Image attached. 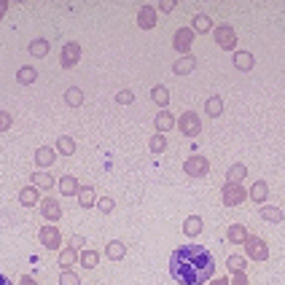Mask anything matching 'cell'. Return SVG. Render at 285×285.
I'll use <instances>...</instances> for the list:
<instances>
[{
	"label": "cell",
	"instance_id": "6da1fadb",
	"mask_svg": "<svg viewBox=\"0 0 285 285\" xmlns=\"http://www.w3.org/2000/svg\"><path fill=\"white\" fill-rule=\"evenodd\" d=\"M169 274L180 285H205L215 274V259L205 245H180L169 255Z\"/></svg>",
	"mask_w": 285,
	"mask_h": 285
},
{
	"label": "cell",
	"instance_id": "7a4b0ae2",
	"mask_svg": "<svg viewBox=\"0 0 285 285\" xmlns=\"http://www.w3.org/2000/svg\"><path fill=\"white\" fill-rule=\"evenodd\" d=\"M221 194H223V205L226 207H240L242 202H248V191L242 188V183H232V180H226Z\"/></svg>",
	"mask_w": 285,
	"mask_h": 285
},
{
	"label": "cell",
	"instance_id": "3957f363",
	"mask_svg": "<svg viewBox=\"0 0 285 285\" xmlns=\"http://www.w3.org/2000/svg\"><path fill=\"white\" fill-rule=\"evenodd\" d=\"M242 245H245V253H248L253 261H267L269 259V248H267V242H264L261 237H250L248 234V240H245Z\"/></svg>",
	"mask_w": 285,
	"mask_h": 285
},
{
	"label": "cell",
	"instance_id": "277c9868",
	"mask_svg": "<svg viewBox=\"0 0 285 285\" xmlns=\"http://www.w3.org/2000/svg\"><path fill=\"white\" fill-rule=\"evenodd\" d=\"M178 129L183 132L186 137H196L199 132H202V121H199V116L194 110H186L183 116H180V121H178Z\"/></svg>",
	"mask_w": 285,
	"mask_h": 285
},
{
	"label": "cell",
	"instance_id": "5b68a950",
	"mask_svg": "<svg viewBox=\"0 0 285 285\" xmlns=\"http://www.w3.org/2000/svg\"><path fill=\"white\" fill-rule=\"evenodd\" d=\"M213 33H215V41H218V46H221V49L232 51L234 46H237V33H234V27L221 24V27H215Z\"/></svg>",
	"mask_w": 285,
	"mask_h": 285
},
{
	"label": "cell",
	"instance_id": "8992f818",
	"mask_svg": "<svg viewBox=\"0 0 285 285\" xmlns=\"http://www.w3.org/2000/svg\"><path fill=\"white\" fill-rule=\"evenodd\" d=\"M183 169H186V175H191V178H202V175L210 173V161L205 156H191V159H186Z\"/></svg>",
	"mask_w": 285,
	"mask_h": 285
},
{
	"label": "cell",
	"instance_id": "52a82bcc",
	"mask_svg": "<svg viewBox=\"0 0 285 285\" xmlns=\"http://www.w3.org/2000/svg\"><path fill=\"white\" fill-rule=\"evenodd\" d=\"M38 237H41V245H43V248H49V250H56V248L62 245V234H60V229H56V226H51V223L43 226Z\"/></svg>",
	"mask_w": 285,
	"mask_h": 285
},
{
	"label": "cell",
	"instance_id": "ba28073f",
	"mask_svg": "<svg viewBox=\"0 0 285 285\" xmlns=\"http://www.w3.org/2000/svg\"><path fill=\"white\" fill-rule=\"evenodd\" d=\"M41 213H43V218L46 221H60L62 218V205L56 202V199H51V196H46V199H41Z\"/></svg>",
	"mask_w": 285,
	"mask_h": 285
},
{
	"label": "cell",
	"instance_id": "9c48e42d",
	"mask_svg": "<svg viewBox=\"0 0 285 285\" xmlns=\"http://www.w3.org/2000/svg\"><path fill=\"white\" fill-rule=\"evenodd\" d=\"M81 60V46L78 43H65V49H62V56H60V62H62V68H75Z\"/></svg>",
	"mask_w": 285,
	"mask_h": 285
},
{
	"label": "cell",
	"instance_id": "30bf717a",
	"mask_svg": "<svg viewBox=\"0 0 285 285\" xmlns=\"http://www.w3.org/2000/svg\"><path fill=\"white\" fill-rule=\"evenodd\" d=\"M194 30L191 27H180V30L175 33V49L178 51H183V56H186V51L191 49V41H194Z\"/></svg>",
	"mask_w": 285,
	"mask_h": 285
},
{
	"label": "cell",
	"instance_id": "8fae6325",
	"mask_svg": "<svg viewBox=\"0 0 285 285\" xmlns=\"http://www.w3.org/2000/svg\"><path fill=\"white\" fill-rule=\"evenodd\" d=\"M137 24L142 27V30H154L156 27V11L151 6H142L137 11Z\"/></svg>",
	"mask_w": 285,
	"mask_h": 285
},
{
	"label": "cell",
	"instance_id": "7c38bea8",
	"mask_svg": "<svg viewBox=\"0 0 285 285\" xmlns=\"http://www.w3.org/2000/svg\"><path fill=\"white\" fill-rule=\"evenodd\" d=\"M19 202L24 207H35V205H41V194H38L35 186H24L22 191H19Z\"/></svg>",
	"mask_w": 285,
	"mask_h": 285
},
{
	"label": "cell",
	"instance_id": "4fadbf2b",
	"mask_svg": "<svg viewBox=\"0 0 285 285\" xmlns=\"http://www.w3.org/2000/svg\"><path fill=\"white\" fill-rule=\"evenodd\" d=\"M56 161V154H54V148H49V146H41L35 151V164L38 167H51Z\"/></svg>",
	"mask_w": 285,
	"mask_h": 285
},
{
	"label": "cell",
	"instance_id": "5bb4252c",
	"mask_svg": "<svg viewBox=\"0 0 285 285\" xmlns=\"http://www.w3.org/2000/svg\"><path fill=\"white\" fill-rule=\"evenodd\" d=\"M194 68H196V60L191 54H186V56H180V60L173 65V73L175 75H188V73H194Z\"/></svg>",
	"mask_w": 285,
	"mask_h": 285
},
{
	"label": "cell",
	"instance_id": "9a60e30c",
	"mask_svg": "<svg viewBox=\"0 0 285 285\" xmlns=\"http://www.w3.org/2000/svg\"><path fill=\"white\" fill-rule=\"evenodd\" d=\"M255 65L253 54L250 51H234V68L242 70V73H250V68Z\"/></svg>",
	"mask_w": 285,
	"mask_h": 285
},
{
	"label": "cell",
	"instance_id": "2e32d148",
	"mask_svg": "<svg viewBox=\"0 0 285 285\" xmlns=\"http://www.w3.org/2000/svg\"><path fill=\"white\" fill-rule=\"evenodd\" d=\"M78 191H81V186H78V180H75L73 175L60 178V194H62V196H75Z\"/></svg>",
	"mask_w": 285,
	"mask_h": 285
},
{
	"label": "cell",
	"instance_id": "e0dca14e",
	"mask_svg": "<svg viewBox=\"0 0 285 285\" xmlns=\"http://www.w3.org/2000/svg\"><path fill=\"white\" fill-rule=\"evenodd\" d=\"M105 255H108L110 261H121L127 255V245L121 242V240H110L108 248H105Z\"/></svg>",
	"mask_w": 285,
	"mask_h": 285
},
{
	"label": "cell",
	"instance_id": "ac0fdd59",
	"mask_svg": "<svg viewBox=\"0 0 285 285\" xmlns=\"http://www.w3.org/2000/svg\"><path fill=\"white\" fill-rule=\"evenodd\" d=\"M154 124H156V132H159V135H164V132H169V129L175 127V119H173V113L161 110L159 116L154 119Z\"/></svg>",
	"mask_w": 285,
	"mask_h": 285
},
{
	"label": "cell",
	"instance_id": "d6986e66",
	"mask_svg": "<svg viewBox=\"0 0 285 285\" xmlns=\"http://www.w3.org/2000/svg\"><path fill=\"white\" fill-rule=\"evenodd\" d=\"M226 237H229L232 245H242L245 240H248V229H245L242 223H232L229 226V234H226Z\"/></svg>",
	"mask_w": 285,
	"mask_h": 285
},
{
	"label": "cell",
	"instance_id": "ffe728a7",
	"mask_svg": "<svg viewBox=\"0 0 285 285\" xmlns=\"http://www.w3.org/2000/svg\"><path fill=\"white\" fill-rule=\"evenodd\" d=\"M205 113H207V116H221V113H223V100L221 97H218V94H213V97H207L205 100Z\"/></svg>",
	"mask_w": 285,
	"mask_h": 285
},
{
	"label": "cell",
	"instance_id": "44dd1931",
	"mask_svg": "<svg viewBox=\"0 0 285 285\" xmlns=\"http://www.w3.org/2000/svg\"><path fill=\"white\" fill-rule=\"evenodd\" d=\"M267 196H269V186L264 180H255L250 186V199L253 202H267Z\"/></svg>",
	"mask_w": 285,
	"mask_h": 285
},
{
	"label": "cell",
	"instance_id": "7402d4cb",
	"mask_svg": "<svg viewBox=\"0 0 285 285\" xmlns=\"http://www.w3.org/2000/svg\"><path fill=\"white\" fill-rule=\"evenodd\" d=\"M191 30H194V33H210V30H215V27H213V19L207 16V14H196Z\"/></svg>",
	"mask_w": 285,
	"mask_h": 285
},
{
	"label": "cell",
	"instance_id": "603a6c76",
	"mask_svg": "<svg viewBox=\"0 0 285 285\" xmlns=\"http://www.w3.org/2000/svg\"><path fill=\"white\" fill-rule=\"evenodd\" d=\"M78 205H81V207H94V205H97V194H94L92 186H81V191H78Z\"/></svg>",
	"mask_w": 285,
	"mask_h": 285
},
{
	"label": "cell",
	"instance_id": "cb8c5ba5",
	"mask_svg": "<svg viewBox=\"0 0 285 285\" xmlns=\"http://www.w3.org/2000/svg\"><path fill=\"white\" fill-rule=\"evenodd\" d=\"M183 232H186V237H196L199 232H202V218H199V215H188L186 223H183Z\"/></svg>",
	"mask_w": 285,
	"mask_h": 285
},
{
	"label": "cell",
	"instance_id": "d4e9b609",
	"mask_svg": "<svg viewBox=\"0 0 285 285\" xmlns=\"http://www.w3.org/2000/svg\"><path fill=\"white\" fill-rule=\"evenodd\" d=\"M245 178H248V167L245 164H232L229 173H226V180H232V183H240Z\"/></svg>",
	"mask_w": 285,
	"mask_h": 285
},
{
	"label": "cell",
	"instance_id": "484cf974",
	"mask_svg": "<svg viewBox=\"0 0 285 285\" xmlns=\"http://www.w3.org/2000/svg\"><path fill=\"white\" fill-rule=\"evenodd\" d=\"M151 100H154L156 105L167 108V102H169V89H167V87H154V89H151Z\"/></svg>",
	"mask_w": 285,
	"mask_h": 285
},
{
	"label": "cell",
	"instance_id": "4316f807",
	"mask_svg": "<svg viewBox=\"0 0 285 285\" xmlns=\"http://www.w3.org/2000/svg\"><path fill=\"white\" fill-rule=\"evenodd\" d=\"M65 102H68L70 108H78L81 102H83V92L78 87H70L68 92H65Z\"/></svg>",
	"mask_w": 285,
	"mask_h": 285
},
{
	"label": "cell",
	"instance_id": "83f0119b",
	"mask_svg": "<svg viewBox=\"0 0 285 285\" xmlns=\"http://www.w3.org/2000/svg\"><path fill=\"white\" fill-rule=\"evenodd\" d=\"M261 218L269 223H282V210L280 207H261Z\"/></svg>",
	"mask_w": 285,
	"mask_h": 285
},
{
	"label": "cell",
	"instance_id": "f1b7e54d",
	"mask_svg": "<svg viewBox=\"0 0 285 285\" xmlns=\"http://www.w3.org/2000/svg\"><path fill=\"white\" fill-rule=\"evenodd\" d=\"M56 148H60V154L73 156V154H75V140H73V137H68V135H62L60 140H56Z\"/></svg>",
	"mask_w": 285,
	"mask_h": 285
},
{
	"label": "cell",
	"instance_id": "f546056e",
	"mask_svg": "<svg viewBox=\"0 0 285 285\" xmlns=\"http://www.w3.org/2000/svg\"><path fill=\"white\" fill-rule=\"evenodd\" d=\"M75 261H78V250H75V248H65V250L60 253V267L68 269V267H73Z\"/></svg>",
	"mask_w": 285,
	"mask_h": 285
},
{
	"label": "cell",
	"instance_id": "4dcf8cb0",
	"mask_svg": "<svg viewBox=\"0 0 285 285\" xmlns=\"http://www.w3.org/2000/svg\"><path fill=\"white\" fill-rule=\"evenodd\" d=\"M30 54L33 56H46L49 54V41H46V38H35L30 43Z\"/></svg>",
	"mask_w": 285,
	"mask_h": 285
},
{
	"label": "cell",
	"instance_id": "1f68e13d",
	"mask_svg": "<svg viewBox=\"0 0 285 285\" xmlns=\"http://www.w3.org/2000/svg\"><path fill=\"white\" fill-rule=\"evenodd\" d=\"M97 264H100V253H97V250H83V253H81V267L94 269Z\"/></svg>",
	"mask_w": 285,
	"mask_h": 285
},
{
	"label": "cell",
	"instance_id": "d6a6232c",
	"mask_svg": "<svg viewBox=\"0 0 285 285\" xmlns=\"http://www.w3.org/2000/svg\"><path fill=\"white\" fill-rule=\"evenodd\" d=\"M30 180H33L35 188H51V186H54V178H51L49 173H35Z\"/></svg>",
	"mask_w": 285,
	"mask_h": 285
},
{
	"label": "cell",
	"instance_id": "836d02e7",
	"mask_svg": "<svg viewBox=\"0 0 285 285\" xmlns=\"http://www.w3.org/2000/svg\"><path fill=\"white\" fill-rule=\"evenodd\" d=\"M35 78H38V73H35V68H30V65L19 68V73H16V81L19 83H33Z\"/></svg>",
	"mask_w": 285,
	"mask_h": 285
},
{
	"label": "cell",
	"instance_id": "e575fe53",
	"mask_svg": "<svg viewBox=\"0 0 285 285\" xmlns=\"http://www.w3.org/2000/svg\"><path fill=\"white\" fill-rule=\"evenodd\" d=\"M226 267H229V272H245V259L242 255H229V259H226Z\"/></svg>",
	"mask_w": 285,
	"mask_h": 285
},
{
	"label": "cell",
	"instance_id": "d590c367",
	"mask_svg": "<svg viewBox=\"0 0 285 285\" xmlns=\"http://www.w3.org/2000/svg\"><path fill=\"white\" fill-rule=\"evenodd\" d=\"M148 146H151V151H154V154H161V151L167 148V137H164V135H159V132H156V135L151 137V142H148Z\"/></svg>",
	"mask_w": 285,
	"mask_h": 285
},
{
	"label": "cell",
	"instance_id": "8d00e7d4",
	"mask_svg": "<svg viewBox=\"0 0 285 285\" xmlns=\"http://www.w3.org/2000/svg\"><path fill=\"white\" fill-rule=\"evenodd\" d=\"M60 285H81V277L75 272H70V269H62V274H60Z\"/></svg>",
	"mask_w": 285,
	"mask_h": 285
},
{
	"label": "cell",
	"instance_id": "74e56055",
	"mask_svg": "<svg viewBox=\"0 0 285 285\" xmlns=\"http://www.w3.org/2000/svg\"><path fill=\"white\" fill-rule=\"evenodd\" d=\"M116 102H119V105H129V102H135V94H132L129 89H121L116 94Z\"/></svg>",
	"mask_w": 285,
	"mask_h": 285
},
{
	"label": "cell",
	"instance_id": "f35d334b",
	"mask_svg": "<svg viewBox=\"0 0 285 285\" xmlns=\"http://www.w3.org/2000/svg\"><path fill=\"white\" fill-rule=\"evenodd\" d=\"M97 207H100V213H113V207H116V202H113L110 196H100Z\"/></svg>",
	"mask_w": 285,
	"mask_h": 285
},
{
	"label": "cell",
	"instance_id": "ab89813d",
	"mask_svg": "<svg viewBox=\"0 0 285 285\" xmlns=\"http://www.w3.org/2000/svg\"><path fill=\"white\" fill-rule=\"evenodd\" d=\"M11 124H14V116H11V113H6V110H0V132L11 129Z\"/></svg>",
	"mask_w": 285,
	"mask_h": 285
},
{
	"label": "cell",
	"instance_id": "60d3db41",
	"mask_svg": "<svg viewBox=\"0 0 285 285\" xmlns=\"http://www.w3.org/2000/svg\"><path fill=\"white\" fill-rule=\"evenodd\" d=\"M83 245H87V240H83V237H81V234H73V237H70V248H75V250H81V248H83Z\"/></svg>",
	"mask_w": 285,
	"mask_h": 285
},
{
	"label": "cell",
	"instance_id": "b9f144b4",
	"mask_svg": "<svg viewBox=\"0 0 285 285\" xmlns=\"http://www.w3.org/2000/svg\"><path fill=\"white\" fill-rule=\"evenodd\" d=\"M229 285H248V277H245V272H237V274H234V282H229Z\"/></svg>",
	"mask_w": 285,
	"mask_h": 285
},
{
	"label": "cell",
	"instance_id": "7bdbcfd3",
	"mask_svg": "<svg viewBox=\"0 0 285 285\" xmlns=\"http://www.w3.org/2000/svg\"><path fill=\"white\" fill-rule=\"evenodd\" d=\"M159 8H161V11H173V8H175V0H161Z\"/></svg>",
	"mask_w": 285,
	"mask_h": 285
},
{
	"label": "cell",
	"instance_id": "ee69618b",
	"mask_svg": "<svg viewBox=\"0 0 285 285\" xmlns=\"http://www.w3.org/2000/svg\"><path fill=\"white\" fill-rule=\"evenodd\" d=\"M19 285H38V282H35L33 277H30V274H24V277H22V280H19Z\"/></svg>",
	"mask_w": 285,
	"mask_h": 285
},
{
	"label": "cell",
	"instance_id": "f6af8a7d",
	"mask_svg": "<svg viewBox=\"0 0 285 285\" xmlns=\"http://www.w3.org/2000/svg\"><path fill=\"white\" fill-rule=\"evenodd\" d=\"M0 285H14V282H11V280H8V277H6V274H0Z\"/></svg>",
	"mask_w": 285,
	"mask_h": 285
},
{
	"label": "cell",
	"instance_id": "bcb514c9",
	"mask_svg": "<svg viewBox=\"0 0 285 285\" xmlns=\"http://www.w3.org/2000/svg\"><path fill=\"white\" fill-rule=\"evenodd\" d=\"M210 285H229V277H223V280H215V282H210Z\"/></svg>",
	"mask_w": 285,
	"mask_h": 285
},
{
	"label": "cell",
	"instance_id": "7dc6e473",
	"mask_svg": "<svg viewBox=\"0 0 285 285\" xmlns=\"http://www.w3.org/2000/svg\"><path fill=\"white\" fill-rule=\"evenodd\" d=\"M3 11H6V3H0V16H3Z\"/></svg>",
	"mask_w": 285,
	"mask_h": 285
}]
</instances>
